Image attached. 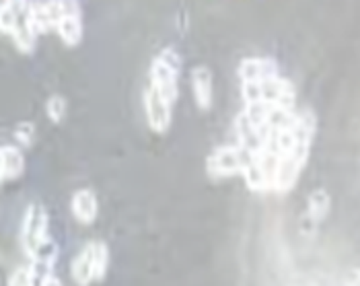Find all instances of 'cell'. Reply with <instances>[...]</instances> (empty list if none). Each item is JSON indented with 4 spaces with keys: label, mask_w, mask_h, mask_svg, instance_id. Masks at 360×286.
<instances>
[{
    "label": "cell",
    "mask_w": 360,
    "mask_h": 286,
    "mask_svg": "<svg viewBox=\"0 0 360 286\" xmlns=\"http://www.w3.org/2000/svg\"><path fill=\"white\" fill-rule=\"evenodd\" d=\"M19 239L31 266L41 268V270H54V264L58 259V245L50 237L48 210L39 202H33L25 208Z\"/></svg>",
    "instance_id": "6da1fadb"
},
{
    "label": "cell",
    "mask_w": 360,
    "mask_h": 286,
    "mask_svg": "<svg viewBox=\"0 0 360 286\" xmlns=\"http://www.w3.org/2000/svg\"><path fill=\"white\" fill-rule=\"evenodd\" d=\"M56 33L62 44L68 48H77L83 41V8L79 2H58V19Z\"/></svg>",
    "instance_id": "52a82bcc"
},
{
    "label": "cell",
    "mask_w": 360,
    "mask_h": 286,
    "mask_svg": "<svg viewBox=\"0 0 360 286\" xmlns=\"http://www.w3.org/2000/svg\"><path fill=\"white\" fill-rule=\"evenodd\" d=\"M142 103H144L148 128L155 134H165L173 122V103H169L165 97H161L150 86H146V91L142 93Z\"/></svg>",
    "instance_id": "ba28073f"
},
{
    "label": "cell",
    "mask_w": 360,
    "mask_h": 286,
    "mask_svg": "<svg viewBox=\"0 0 360 286\" xmlns=\"http://www.w3.org/2000/svg\"><path fill=\"white\" fill-rule=\"evenodd\" d=\"M70 210H72V216L77 219V223L93 225L97 221V214H99V202H97L95 192L89 188L75 192L72 200H70Z\"/></svg>",
    "instance_id": "7c38bea8"
},
{
    "label": "cell",
    "mask_w": 360,
    "mask_h": 286,
    "mask_svg": "<svg viewBox=\"0 0 360 286\" xmlns=\"http://www.w3.org/2000/svg\"><path fill=\"white\" fill-rule=\"evenodd\" d=\"M110 270V247L103 241H89L70 264V278L77 286L101 282Z\"/></svg>",
    "instance_id": "277c9868"
},
{
    "label": "cell",
    "mask_w": 360,
    "mask_h": 286,
    "mask_svg": "<svg viewBox=\"0 0 360 286\" xmlns=\"http://www.w3.org/2000/svg\"><path fill=\"white\" fill-rule=\"evenodd\" d=\"M243 103H268L284 110H295L297 105V89L282 77H274L259 83H241Z\"/></svg>",
    "instance_id": "5b68a950"
},
{
    "label": "cell",
    "mask_w": 360,
    "mask_h": 286,
    "mask_svg": "<svg viewBox=\"0 0 360 286\" xmlns=\"http://www.w3.org/2000/svg\"><path fill=\"white\" fill-rule=\"evenodd\" d=\"M346 286H360V268L352 270V274H350L348 280H346Z\"/></svg>",
    "instance_id": "e0dca14e"
},
{
    "label": "cell",
    "mask_w": 360,
    "mask_h": 286,
    "mask_svg": "<svg viewBox=\"0 0 360 286\" xmlns=\"http://www.w3.org/2000/svg\"><path fill=\"white\" fill-rule=\"evenodd\" d=\"M46 114L54 124H60L64 119V115H66V99L62 95H58V93L50 95L48 101H46Z\"/></svg>",
    "instance_id": "5bb4252c"
},
{
    "label": "cell",
    "mask_w": 360,
    "mask_h": 286,
    "mask_svg": "<svg viewBox=\"0 0 360 286\" xmlns=\"http://www.w3.org/2000/svg\"><path fill=\"white\" fill-rule=\"evenodd\" d=\"M15 141L21 146H31L35 141V124L33 122H19L15 128Z\"/></svg>",
    "instance_id": "9a60e30c"
},
{
    "label": "cell",
    "mask_w": 360,
    "mask_h": 286,
    "mask_svg": "<svg viewBox=\"0 0 360 286\" xmlns=\"http://www.w3.org/2000/svg\"><path fill=\"white\" fill-rule=\"evenodd\" d=\"M25 173V155L15 144H2L0 148V179L2 183L15 181Z\"/></svg>",
    "instance_id": "8fae6325"
},
{
    "label": "cell",
    "mask_w": 360,
    "mask_h": 286,
    "mask_svg": "<svg viewBox=\"0 0 360 286\" xmlns=\"http://www.w3.org/2000/svg\"><path fill=\"white\" fill-rule=\"evenodd\" d=\"M237 77L241 83H259L280 77L278 72V62L274 58L259 56V58H243L237 68Z\"/></svg>",
    "instance_id": "9c48e42d"
},
{
    "label": "cell",
    "mask_w": 360,
    "mask_h": 286,
    "mask_svg": "<svg viewBox=\"0 0 360 286\" xmlns=\"http://www.w3.org/2000/svg\"><path fill=\"white\" fill-rule=\"evenodd\" d=\"M190 81H192V93H194L195 105L202 110V112H208L214 103V81H212V72L208 66H195L192 68V74H190Z\"/></svg>",
    "instance_id": "30bf717a"
},
{
    "label": "cell",
    "mask_w": 360,
    "mask_h": 286,
    "mask_svg": "<svg viewBox=\"0 0 360 286\" xmlns=\"http://www.w3.org/2000/svg\"><path fill=\"white\" fill-rule=\"evenodd\" d=\"M330 206H332V200H330V194L326 190L319 188V190L311 192L309 202H307V219L313 225L321 223L330 214Z\"/></svg>",
    "instance_id": "4fadbf2b"
},
{
    "label": "cell",
    "mask_w": 360,
    "mask_h": 286,
    "mask_svg": "<svg viewBox=\"0 0 360 286\" xmlns=\"http://www.w3.org/2000/svg\"><path fill=\"white\" fill-rule=\"evenodd\" d=\"M0 29L8 35L21 54H33L39 33L29 19V2H2Z\"/></svg>",
    "instance_id": "7a4b0ae2"
},
{
    "label": "cell",
    "mask_w": 360,
    "mask_h": 286,
    "mask_svg": "<svg viewBox=\"0 0 360 286\" xmlns=\"http://www.w3.org/2000/svg\"><path fill=\"white\" fill-rule=\"evenodd\" d=\"M248 163V152L237 144H226L214 148L206 159V173L210 179H224L233 175H243Z\"/></svg>",
    "instance_id": "8992f818"
},
{
    "label": "cell",
    "mask_w": 360,
    "mask_h": 286,
    "mask_svg": "<svg viewBox=\"0 0 360 286\" xmlns=\"http://www.w3.org/2000/svg\"><path fill=\"white\" fill-rule=\"evenodd\" d=\"M33 272H35V278H37V286H64L54 272H39L35 268H33Z\"/></svg>",
    "instance_id": "2e32d148"
},
{
    "label": "cell",
    "mask_w": 360,
    "mask_h": 286,
    "mask_svg": "<svg viewBox=\"0 0 360 286\" xmlns=\"http://www.w3.org/2000/svg\"><path fill=\"white\" fill-rule=\"evenodd\" d=\"M184 66V58L173 48L167 46L153 58L148 68V86L155 89L161 97L175 105L179 99V72Z\"/></svg>",
    "instance_id": "3957f363"
}]
</instances>
